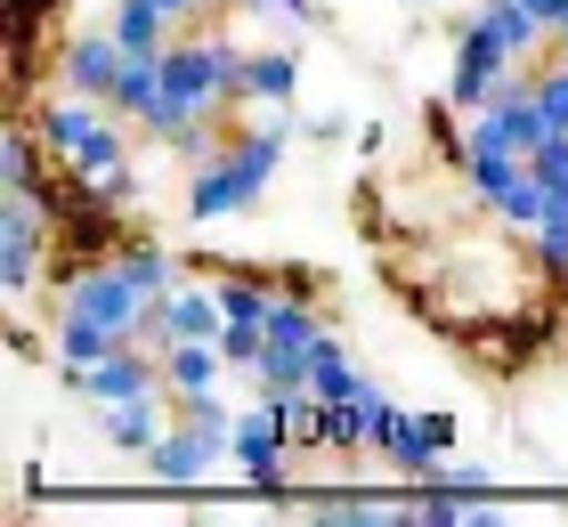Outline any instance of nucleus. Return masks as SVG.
<instances>
[{
  "label": "nucleus",
  "mask_w": 568,
  "mask_h": 527,
  "mask_svg": "<svg viewBox=\"0 0 568 527\" xmlns=\"http://www.w3.org/2000/svg\"><path fill=\"white\" fill-rule=\"evenodd\" d=\"M236 389H212V398H187L171 414V430L146 446V463H139V479L154 487H212L220 470H227V430H236Z\"/></svg>",
  "instance_id": "nucleus-1"
},
{
  "label": "nucleus",
  "mask_w": 568,
  "mask_h": 527,
  "mask_svg": "<svg viewBox=\"0 0 568 527\" xmlns=\"http://www.w3.org/2000/svg\"><path fill=\"white\" fill-rule=\"evenodd\" d=\"M227 479L261 487V495H284L301 479V446H293V422H284V398L252 389L236 406V430H227Z\"/></svg>",
  "instance_id": "nucleus-2"
},
{
  "label": "nucleus",
  "mask_w": 568,
  "mask_h": 527,
  "mask_svg": "<svg viewBox=\"0 0 568 527\" xmlns=\"http://www.w3.org/2000/svg\"><path fill=\"white\" fill-rule=\"evenodd\" d=\"M560 276H568V268H560Z\"/></svg>",
  "instance_id": "nucleus-10"
},
{
  "label": "nucleus",
  "mask_w": 568,
  "mask_h": 527,
  "mask_svg": "<svg viewBox=\"0 0 568 527\" xmlns=\"http://www.w3.org/2000/svg\"><path fill=\"white\" fill-rule=\"evenodd\" d=\"M463 455V422L438 414V406H406L398 438L382 446V479H406V487H430L438 470Z\"/></svg>",
  "instance_id": "nucleus-3"
},
{
  "label": "nucleus",
  "mask_w": 568,
  "mask_h": 527,
  "mask_svg": "<svg viewBox=\"0 0 568 527\" xmlns=\"http://www.w3.org/2000/svg\"><path fill=\"white\" fill-rule=\"evenodd\" d=\"M536 98H545L552 130H568V49H552V58L536 65Z\"/></svg>",
  "instance_id": "nucleus-8"
},
{
  "label": "nucleus",
  "mask_w": 568,
  "mask_h": 527,
  "mask_svg": "<svg viewBox=\"0 0 568 527\" xmlns=\"http://www.w3.org/2000/svg\"><path fill=\"white\" fill-rule=\"evenodd\" d=\"M220 17L236 24L244 41H317L333 24L325 0H220Z\"/></svg>",
  "instance_id": "nucleus-6"
},
{
  "label": "nucleus",
  "mask_w": 568,
  "mask_h": 527,
  "mask_svg": "<svg viewBox=\"0 0 568 527\" xmlns=\"http://www.w3.org/2000/svg\"><path fill=\"white\" fill-rule=\"evenodd\" d=\"M171 414H179V398H171V382L163 389H146V398H122V406H90V430L106 438V455L114 463H146V446L171 430Z\"/></svg>",
  "instance_id": "nucleus-5"
},
{
  "label": "nucleus",
  "mask_w": 568,
  "mask_h": 527,
  "mask_svg": "<svg viewBox=\"0 0 568 527\" xmlns=\"http://www.w3.org/2000/svg\"><path fill=\"white\" fill-rule=\"evenodd\" d=\"M560 49H568V9H560Z\"/></svg>",
  "instance_id": "nucleus-9"
},
{
  "label": "nucleus",
  "mask_w": 568,
  "mask_h": 527,
  "mask_svg": "<svg viewBox=\"0 0 568 527\" xmlns=\"http://www.w3.org/2000/svg\"><path fill=\"white\" fill-rule=\"evenodd\" d=\"M227 333V308H220V276L212 268H187L154 301V325H146V349H171V341H220Z\"/></svg>",
  "instance_id": "nucleus-4"
},
{
  "label": "nucleus",
  "mask_w": 568,
  "mask_h": 527,
  "mask_svg": "<svg viewBox=\"0 0 568 527\" xmlns=\"http://www.w3.org/2000/svg\"><path fill=\"white\" fill-rule=\"evenodd\" d=\"M163 382H171V398L187 406V398H212V389H236V365H227L220 341H171L163 349Z\"/></svg>",
  "instance_id": "nucleus-7"
}]
</instances>
